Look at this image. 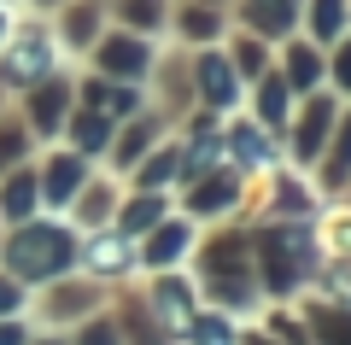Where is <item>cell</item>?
Returning <instances> with one entry per match:
<instances>
[{
	"instance_id": "1",
	"label": "cell",
	"mask_w": 351,
	"mask_h": 345,
	"mask_svg": "<svg viewBox=\"0 0 351 345\" xmlns=\"http://www.w3.org/2000/svg\"><path fill=\"white\" fill-rule=\"evenodd\" d=\"M258 270L269 281V293H293L311 281L316 270V235L304 222H269L258 235Z\"/></svg>"
},
{
	"instance_id": "2",
	"label": "cell",
	"mask_w": 351,
	"mask_h": 345,
	"mask_svg": "<svg viewBox=\"0 0 351 345\" xmlns=\"http://www.w3.org/2000/svg\"><path fill=\"white\" fill-rule=\"evenodd\" d=\"M71 258H76V240L59 222H24V228L6 240V270H12L18 281H59V275L71 270Z\"/></svg>"
},
{
	"instance_id": "3",
	"label": "cell",
	"mask_w": 351,
	"mask_h": 345,
	"mask_svg": "<svg viewBox=\"0 0 351 345\" xmlns=\"http://www.w3.org/2000/svg\"><path fill=\"white\" fill-rule=\"evenodd\" d=\"M53 41L47 36H18L6 41V82H41V76L53 71Z\"/></svg>"
},
{
	"instance_id": "4",
	"label": "cell",
	"mask_w": 351,
	"mask_h": 345,
	"mask_svg": "<svg viewBox=\"0 0 351 345\" xmlns=\"http://www.w3.org/2000/svg\"><path fill=\"white\" fill-rule=\"evenodd\" d=\"M94 64L112 71V76H141L152 64V47H147V41H135V36H112V41L94 47Z\"/></svg>"
},
{
	"instance_id": "5",
	"label": "cell",
	"mask_w": 351,
	"mask_h": 345,
	"mask_svg": "<svg viewBox=\"0 0 351 345\" xmlns=\"http://www.w3.org/2000/svg\"><path fill=\"white\" fill-rule=\"evenodd\" d=\"M199 94H205V106H234V64L228 59H217V53H199Z\"/></svg>"
},
{
	"instance_id": "6",
	"label": "cell",
	"mask_w": 351,
	"mask_h": 345,
	"mask_svg": "<svg viewBox=\"0 0 351 345\" xmlns=\"http://www.w3.org/2000/svg\"><path fill=\"white\" fill-rule=\"evenodd\" d=\"M76 187H82V158H76V152L47 158V170H41V193H47L53 205H64V199H76Z\"/></svg>"
},
{
	"instance_id": "7",
	"label": "cell",
	"mask_w": 351,
	"mask_h": 345,
	"mask_svg": "<svg viewBox=\"0 0 351 345\" xmlns=\"http://www.w3.org/2000/svg\"><path fill=\"white\" fill-rule=\"evenodd\" d=\"M152 305H158L164 328H188V322H193V287H182V281H158V287H152Z\"/></svg>"
},
{
	"instance_id": "8",
	"label": "cell",
	"mask_w": 351,
	"mask_h": 345,
	"mask_svg": "<svg viewBox=\"0 0 351 345\" xmlns=\"http://www.w3.org/2000/svg\"><path fill=\"white\" fill-rule=\"evenodd\" d=\"M328 123H334V99L316 94L311 106H304V117H299V152H304V158H316V147H322Z\"/></svg>"
},
{
	"instance_id": "9",
	"label": "cell",
	"mask_w": 351,
	"mask_h": 345,
	"mask_svg": "<svg viewBox=\"0 0 351 345\" xmlns=\"http://www.w3.org/2000/svg\"><path fill=\"white\" fill-rule=\"evenodd\" d=\"M188 240H193L188 222H158V235L147 240V263H176L182 252H188Z\"/></svg>"
},
{
	"instance_id": "10",
	"label": "cell",
	"mask_w": 351,
	"mask_h": 345,
	"mask_svg": "<svg viewBox=\"0 0 351 345\" xmlns=\"http://www.w3.org/2000/svg\"><path fill=\"white\" fill-rule=\"evenodd\" d=\"M64 111H71V88H64V82H47V88L36 94V129H41V135H53V129L64 123Z\"/></svg>"
},
{
	"instance_id": "11",
	"label": "cell",
	"mask_w": 351,
	"mask_h": 345,
	"mask_svg": "<svg viewBox=\"0 0 351 345\" xmlns=\"http://www.w3.org/2000/svg\"><path fill=\"white\" fill-rule=\"evenodd\" d=\"M228 152H234L240 164H269V158H276V147H269L263 129H252V123H234V129H228Z\"/></svg>"
},
{
	"instance_id": "12",
	"label": "cell",
	"mask_w": 351,
	"mask_h": 345,
	"mask_svg": "<svg viewBox=\"0 0 351 345\" xmlns=\"http://www.w3.org/2000/svg\"><path fill=\"white\" fill-rule=\"evenodd\" d=\"M234 199H240V182H234V176H205V187H193L188 205H193V211H228Z\"/></svg>"
},
{
	"instance_id": "13",
	"label": "cell",
	"mask_w": 351,
	"mask_h": 345,
	"mask_svg": "<svg viewBox=\"0 0 351 345\" xmlns=\"http://www.w3.org/2000/svg\"><path fill=\"white\" fill-rule=\"evenodd\" d=\"M71 135H76L82 152H106V141H112V117H106V111H76Z\"/></svg>"
},
{
	"instance_id": "14",
	"label": "cell",
	"mask_w": 351,
	"mask_h": 345,
	"mask_svg": "<svg viewBox=\"0 0 351 345\" xmlns=\"http://www.w3.org/2000/svg\"><path fill=\"white\" fill-rule=\"evenodd\" d=\"M246 18L258 29H269V36H281L293 24V0H246Z\"/></svg>"
},
{
	"instance_id": "15",
	"label": "cell",
	"mask_w": 351,
	"mask_h": 345,
	"mask_svg": "<svg viewBox=\"0 0 351 345\" xmlns=\"http://www.w3.org/2000/svg\"><path fill=\"white\" fill-rule=\"evenodd\" d=\"M346 0H311V29H316V41H334L339 29H346Z\"/></svg>"
},
{
	"instance_id": "16",
	"label": "cell",
	"mask_w": 351,
	"mask_h": 345,
	"mask_svg": "<svg viewBox=\"0 0 351 345\" xmlns=\"http://www.w3.org/2000/svg\"><path fill=\"white\" fill-rule=\"evenodd\" d=\"M322 176H328V187H346V176H351V111H346V123H339V141H334V152H328Z\"/></svg>"
},
{
	"instance_id": "17",
	"label": "cell",
	"mask_w": 351,
	"mask_h": 345,
	"mask_svg": "<svg viewBox=\"0 0 351 345\" xmlns=\"http://www.w3.org/2000/svg\"><path fill=\"white\" fill-rule=\"evenodd\" d=\"M36 176H12V182L0 187V211H6V217H29V205H36Z\"/></svg>"
},
{
	"instance_id": "18",
	"label": "cell",
	"mask_w": 351,
	"mask_h": 345,
	"mask_svg": "<svg viewBox=\"0 0 351 345\" xmlns=\"http://www.w3.org/2000/svg\"><path fill=\"white\" fill-rule=\"evenodd\" d=\"M258 111H263V123H269V129H281V123H287V111H293L287 82H263V88H258Z\"/></svg>"
},
{
	"instance_id": "19",
	"label": "cell",
	"mask_w": 351,
	"mask_h": 345,
	"mask_svg": "<svg viewBox=\"0 0 351 345\" xmlns=\"http://www.w3.org/2000/svg\"><path fill=\"white\" fill-rule=\"evenodd\" d=\"M158 211H164V199L158 193H141L135 205H123V235H141V228H158Z\"/></svg>"
},
{
	"instance_id": "20",
	"label": "cell",
	"mask_w": 351,
	"mask_h": 345,
	"mask_svg": "<svg viewBox=\"0 0 351 345\" xmlns=\"http://www.w3.org/2000/svg\"><path fill=\"white\" fill-rule=\"evenodd\" d=\"M88 263H94V270H106V275H112V270H123V263H129V240H123V235L94 240V246H88Z\"/></svg>"
},
{
	"instance_id": "21",
	"label": "cell",
	"mask_w": 351,
	"mask_h": 345,
	"mask_svg": "<svg viewBox=\"0 0 351 345\" xmlns=\"http://www.w3.org/2000/svg\"><path fill=\"white\" fill-rule=\"evenodd\" d=\"M176 164H182V158H176L170 147H164V152H152V158L141 164V176H135V182H141V193H158V187L176 176Z\"/></svg>"
},
{
	"instance_id": "22",
	"label": "cell",
	"mask_w": 351,
	"mask_h": 345,
	"mask_svg": "<svg viewBox=\"0 0 351 345\" xmlns=\"http://www.w3.org/2000/svg\"><path fill=\"white\" fill-rule=\"evenodd\" d=\"M287 76H293V88H316V76H322V59H316L311 47H299V41H293V47H287Z\"/></svg>"
},
{
	"instance_id": "23",
	"label": "cell",
	"mask_w": 351,
	"mask_h": 345,
	"mask_svg": "<svg viewBox=\"0 0 351 345\" xmlns=\"http://www.w3.org/2000/svg\"><path fill=\"white\" fill-rule=\"evenodd\" d=\"M316 340L322 345H351V310H316Z\"/></svg>"
},
{
	"instance_id": "24",
	"label": "cell",
	"mask_w": 351,
	"mask_h": 345,
	"mask_svg": "<svg viewBox=\"0 0 351 345\" xmlns=\"http://www.w3.org/2000/svg\"><path fill=\"white\" fill-rule=\"evenodd\" d=\"M188 340L193 345H234V328H228L223 316H193L188 322Z\"/></svg>"
},
{
	"instance_id": "25",
	"label": "cell",
	"mask_w": 351,
	"mask_h": 345,
	"mask_svg": "<svg viewBox=\"0 0 351 345\" xmlns=\"http://www.w3.org/2000/svg\"><path fill=\"white\" fill-rule=\"evenodd\" d=\"M123 135H129V141L117 147V158H123V164H129V158H141V152L152 147V123H135V129H123Z\"/></svg>"
},
{
	"instance_id": "26",
	"label": "cell",
	"mask_w": 351,
	"mask_h": 345,
	"mask_svg": "<svg viewBox=\"0 0 351 345\" xmlns=\"http://www.w3.org/2000/svg\"><path fill=\"white\" fill-rule=\"evenodd\" d=\"M182 158H188V170H205V164L217 158V141H211V135H199V141H188V152H182Z\"/></svg>"
},
{
	"instance_id": "27",
	"label": "cell",
	"mask_w": 351,
	"mask_h": 345,
	"mask_svg": "<svg viewBox=\"0 0 351 345\" xmlns=\"http://www.w3.org/2000/svg\"><path fill=\"white\" fill-rule=\"evenodd\" d=\"M334 82H339V88L351 94V36L339 41V47H334Z\"/></svg>"
},
{
	"instance_id": "28",
	"label": "cell",
	"mask_w": 351,
	"mask_h": 345,
	"mask_svg": "<svg viewBox=\"0 0 351 345\" xmlns=\"http://www.w3.org/2000/svg\"><path fill=\"white\" fill-rule=\"evenodd\" d=\"M88 29H94V6H76V12H71V47H82Z\"/></svg>"
},
{
	"instance_id": "29",
	"label": "cell",
	"mask_w": 351,
	"mask_h": 345,
	"mask_svg": "<svg viewBox=\"0 0 351 345\" xmlns=\"http://www.w3.org/2000/svg\"><path fill=\"white\" fill-rule=\"evenodd\" d=\"M82 345H117V328H112V322H88V328H82Z\"/></svg>"
},
{
	"instance_id": "30",
	"label": "cell",
	"mask_w": 351,
	"mask_h": 345,
	"mask_svg": "<svg viewBox=\"0 0 351 345\" xmlns=\"http://www.w3.org/2000/svg\"><path fill=\"white\" fill-rule=\"evenodd\" d=\"M258 64H263V53L252 47V41H240V47H234V71H246V76H252Z\"/></svg>"
},
{
	"instance_id": "31",
	"label": "cell",
	"mask_w": 351,
	"mask_h": 345,
	"mask_svg": "<svg viewBox=\"0 0 351 345\" xmlns=\"http://www.w3.org/2000/svg\"><path fill=\"white\" fill-rule=\"evenodd\" d=\"M18 152H24V135L18 129H0V164H12Z\"/></svg>"
},
{
	"instance_id": "32",
	"label": "cell",
	"mask_w": 351,
	"mask_h": 345,
	"mask_svg": "<svg viewBox=\"0 0 351 345\" xmlns=\"http://www.w3.org/2000/svg\"><path fill=\"white\" fill-rule=\"evenodd\" d=\"M82 211H88V217H106V211H112V193H106V187H94V193L82 199Z\"/></svg>"
},
{
	"instance_id": "33",
	"label": "cell",
	"mask_w": 351,
	"mask_h": 345,
	"mask_svg": "<svg viewBox=\"0 0 351 345\" xmlns=\"http://www.w3.org/2000/svg\"><path fill=\"white\" fill-rule=\"evenodd\" d=\"M182 24H188V36H211V24H217V18H211V12H188Z\"/></svg>"
},
{
	"instance_id": "34",
	"label": "cell",
	"mask_w": 351,
	"mask_h": 345,
	"mask_svg": "<svg viewBox=\"0 0 351 345\" xmlns=\"http://www.w3.org/2000/svg\"><path fill=\"white\" fill-rule=\"evenodd\" d=\"M12 305H18V287H12V281H0V310H12Z\"/></svg>"
},
{
	"instance_id": "35",
	"label": "cell",
	"mask_w": 351,
	"mask_h": 345,
	"mask_svg": "<svg viewBox=\"0 0 351 345\" xmlns=\"http://www.w3.org/2000/svg\"><path fill=\"white\" fill-rule=\"evenodd\" d=\"M0 345H24V328H12V322H6V328H0Z\"/></svg>"
},
{
	"instance_id": "36",
	"label": "cell",
	"mask_w": 351,
	"mask_h": 345,
	"mask_svg": "<svg viewBox=\"0 0 351 345\" xmlns=\"http://www.w3.org/2000/svg\"><path fill=\"white\" fill-rule=\"evenodd\" d=\"M6 36H12V18H6V12H0V41H6Z\"/></svg>"
},
{
	"instance_id": "37",
	"label": "cell",
	"mask_w": 351,
	"mask_h": 345,
	"mask_svg": "<svg viewBox=\"0 0 351 345\" xmlns=\"http://www.w3.org/2000/svg\"><path fill=\"white\" fill-rule=\"evenodd\" d=\"M246 345H269V340H246Z\"/></svg>"
},
{
	"instance_id": "38",
	"label": "cell",
	"mask_w": 351,
	"mask_h": 345,
	"mask_svg": "<svg viewBox=\"0 0 351 345\" xmlns=\"http://www.w3.org/2000/svg\"><path fill=\"white\" fill-rule=\"evenodd\" d=\"M41 6H59V0H41Z\"/></svg>"
}]
</instances>
